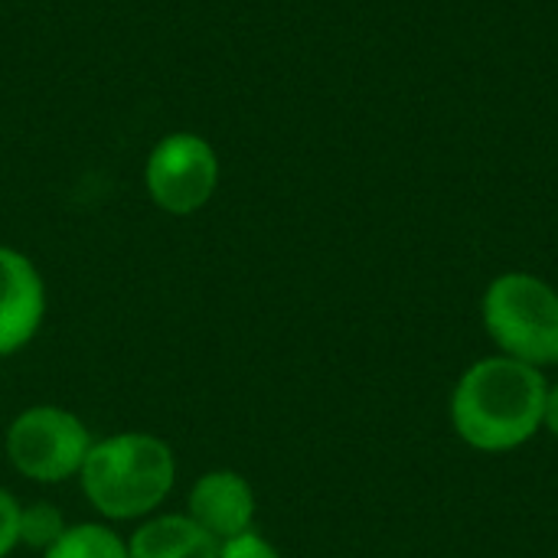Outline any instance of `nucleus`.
Listing matches in <instances>:
<instances>
[{
    "label": "nucleus",
    "instance_id": "obj_1",
    "mask_svg": "<svg viewBox=\"0 0 558 558\" xmlns=\"http://www.w3.org/2000/svg\"><path fill=\"white\" fill-rule=\"evenodd\" d=\"M549 379L504 353L471 363L448 399L454 435L481 454H510L543 432Z\"/></svg>",
    "mask_w": 558,
    "mask_h": 558
},
{
    "label": "nucleus",
    "instance_id": "obj_2",
    "mask_svg": "<svg viewBox=\"0 0 558 558\" xmlns=\"http://www.w3.org/2000/svg\"><path fill=\"white\" fill-rule=\"evenodd\" d=\"M177 484L173 448L150 432H114L95 438L78 487L105 523H141L167 504Z\"/></svg>",
    "mask_w": 558,
    "mask_h": 558
},
{
    "label": "nucleus",
    "instance_id": "obj_3",
    "mask_svg": "<svg viewBox=\"0 0 558 558\" xmlns=\"http://www.w3.org/2000/svg\"><path fill=\"white\" fill-rule=\"evenodd\" d=\"M481 320L497 353L526 366H558V291L530 275L504 271L481 298Z\"/></svg>",
    "mask_w": 558,
    "mask_h": 558
},
{
    "label": "nucleus",
    "instance_id": "obj_4",
    "mask_svg": "<svg viewBox=\"0 0 558 558\" xmlns=\"http://www.w3.org/2000/svg\"><path fill=\"white\" fill-rule=\"evenodd\" d=\"M95 438L88 425L62 405L39 402L23 409L3 435L10 468L36 484H65L78 477Z\"/></svg>",
    "mask_w": 558,
    "mask_h": 558
},
{
    "label": "nucleus",
    "instance_id": "obj_5",
    "mask_svg": "<svg viewBox=\"0 0 558 558\" xmlns=\"http://www.w3.org/2000/svg\"><path fill=\"white\" fill-rule=\"evenodd\" d=\"M219 183V160L209 141L199 134L180 131L167 134L147 157L144 186L157 209L170 216H193L199 213Z\"/></svg>",
    "mask_w": 558,
    "mask_h": 558
},
{
    "label": "nucleus",
    "instance_id": "obj_6",
    "mask_svg": "<svg viewBox=\"0 0 558 558\" xmlns=\"http://www.w3.org/2000/svg\"><path fill=\"white\" fill-rule=\"evenodd\" d=\"M46 320V281L16 248L0 245V356L26 350Z\"/></svg>",
    "mask_w": 558,
    "mask_h": 558
},
{
    "label": "nucleus",
    "instance_id": "obj_7",
    "mask_svg": "<svg viewBox=\"0 0 558 558\" xmlns=\"http://www.w3.org/2000/svg\"><path fill=\"white\" fill-rule=\"evenodd\" d=\"M183 513L199 530H206L216 543H226V539H235V536L255 530L258 497L245 474L219 468V471H206L193 481Z\"/></svg>",
    "mask_w": 558,
    "mask_h": 558
},
{
    "label": "nucleus",
    "instance_id": "obj_8",
    "mask_svg": "<svg viewBox=\"0 0 558 558\" xmlns=\"http://www.w3.org/2000/svg\"><path fill=\"white\" fill-rule=\"evenodd\" d=\"M124 539L131 558H219V543L186 513H154Z\"/></svg>",
    "mask_w": 558,
    "mask_h": 558
},
{
    "label": "nucleus",
    "instance_id": "obj_9",
    "mask_svg": "<svg viewBox=\"0 0 558 558\" xmlns=\"http://www.w3.org/2000/svg\"><path fill=\"white\" fill-rule=\"evenodd\" d=\"M39 558H131L128 539L108 523H69V530Z\"/></svg>",
    "mask_w": 558,
    "mask_h": 558
},
{
    "label": "nucleus",
    "instance_id": "obj_10",
    "mask_svg": "<svg viewBox=\"0 0 558 558\" xmlns=\"http://www.w3.org/2000/svg\"><path fill=\"white\" fill-rule=\"evenodd\" d=\"M65 530H69L65 513L52 507L49 500H33L20 507V546L43 556Z\"/></svg>",
    "mask_w": 558,
    "mask_h": 558
},
{
    "label": "nucleus",
    "instance_id": "obj_11",
    "mask_svg": "<svg viewBox=\"0 0 558 558\" xmlns=\"http://www.w3.org/2000/svg\"><path fill=\"white\" fill-rule=\"evenodd\" d=\"M219 558H284L275 543H268L258 530H248L235 539L219 543Z\"/></svg>",
    "mask_w": 558,
    "mask_h": 558
},
{
    "label": "nucleus",
    "instance_id": "obj_12",
    "mask_svg": "<svg viewBox=\"0 0 558 558\" xmlns=\"http://www.w3.org/2000/svg\"><path fill=\"white\" fill-rule=\"evenodd\" d=\"M20 500L0 487V558H10L20 549Z\"/></svg>",
    "mask_w": 558,
    "mask_h": 558
},
{
    "label": "nucleus",
    "instance_id": "obj_13",
    "mask_svg": "<svg viewBox=\"0 0 558 558\" xmlns=\"http://www.w3.org/2000/svg\"><path fill=\"white\" fill-rule=\"evenodd\" d=\"M543 432H549L553 438H558V379H556V383H549V392H546Z\"/></svg>",
    "mask_w": 558,
    "mask_h": 558
}]
</instances>
